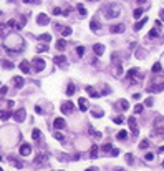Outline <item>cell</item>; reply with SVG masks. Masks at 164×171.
Masks as SVG:
<instances>
[{"label":"cell","instance_id":"obj_29","mask_svg":"<svg viewBox=\"0 0 164 171\" xmlns=\"http://www.w3.org/2000/svg\"><path fill=\"white\" fill-rule=\"evenodd\" d=\"M91 115H93L95 118H101V116H103V111H101L100 108H95V110H93V113H91Z\"/></svg>","mask_w":164,"mask_h":171},{"label":"cell","instance_id":"obj_6","mask_svg":"<svg viewBox=\"0 0 164 171\" xmlns=\"http://www.w3.org/2000/svg\"><path fill=\"white\" fill-rule=\"evenodd\" d=\"M37 23L38 25H48V23H50V18H48V15H45V13H38Z\"/></svg>","mask_w":164,"mask_h":171},{"label":"cell","instance_id":"obj_21","mask_svg":"<svg viewBox=\"0 0 164 171\" xmlns=\"http://www.w3.org/2000/svg\"><path fill=\"white\" fill-rule=\"evenodd\" d=\"M85 90H86V93H88L90 96H93V98H96V96H98V92L95 90V88H91V87H86Z\"/></svg>","mask_w":164,"mask_h":171},{"label":"cell","instance_id":"obj_33","mask_svg":"<svg viewBox=\"0 0 164 171\" xmlns=\"http://www.w3.org/2000/svg\"><path fill=\"white\" fill-rule=\"evenodd\" d=\"M119 105H121L123 110H128V108H129V103H128L126 100H119Z\"/></svg>","mask_w":164,"mask_h":171},{"label":"cell","instance_id":"obj_18","mask_svg":"<svg viewBox=\"0 0 164 171\" xmlns=\"http://www.w3.org/2000/svg\"><path fill=\"white\" fill-rule=\"evenodd\" d=\"M78 106H80L81 111H86V110H88V103H86L85 98H80V100H78Z\"/></svg>","mask_w":164,"mask_h":171},{"label":"cell","instance_id":"obj_38","mask_svg":"<svg viewBox=\"0 0 164 171\" xmlns=\"http://www.w3.org/2000/svg\"><path fill=\"white\" fill-rule=\"evenodd\" d=\"M121 73H123V68H121V65H119V67H116V68H114V75H116V76H119Z\"/></svg>","mask_w":164,"mask_h":171},{"label":"cell","instance_id":"obj_48","mask_svg":"<svg viewBox=\"0 0 164 171\" xmlns=\"http://www.w3.org/2000/svg\"><path fill=\"white\" fill-rule=\"evenodd\" d=\"M25 4H37V2H40V0H23Z\"/></svg>","mask_w":164,"mask_h":171},{"label":"cell","instance_id":"obj_58","mask_svg":"<svg viewBox=\"0 0 164 171\" xmlns=\"http://www.w3.org/2000/svg\"><path fill=\"white\" fill-rule=\"evenodd\" d=\"M114 171H124V170H114Z\"/></svg>","mask_w":164,"mask_h":171},{"label":"cell","instance_id":"obj_40","mask_svg":"<svg viewBox=\"0 0 164 171\" xmlns=\"http://www.w3.org/2000/svg\"><path fill=\"white\" fill-rule=\"evenodd\" d=\"M76 53L80 55V57H83V53H85V48H83V47H76Z\"/></svg>","mask_w":164,"mask_h":171},{"label":"cell","instance_id":"obj_24","mask_svg":"<svg viewBox=\"0 0 164 171\" xmlns=\"http://www.w3.org/2000/svg\"><path fill=\"white\" fill-rule=\"evenodd\" d=\"M90 156H91V158H96V156H98V146L96 145L91 146V150H90Z\"/></svg>","mask_w":164,"mask_h":171},{"label":"cell","instance_id":"obj_2","mask_svg":"<svg viewBox=\"0 0 164 171\" xmlns=\"http://www.w3.org/2000/svg\"><path fill=\"white\" fill-rule=\"evenodd\" d=\"M141 78H143V73H141L138 68H131V70H128V80H129V81H133V83H139Z\"/></svg>","mask_w":164,"mask_h":171},{"label":"cell","instance_id":"obj_36","mask_svg":"<svg viewBox=\"0 0 164 171\" xmlns=\"http://www.w3.org/2000/svg\"><path fill=\"white\" fill-rule=\"evenodd\" d=\"M147 146H149V141H146V140H144V141H141V143H139V148H141V150H146Z\"/></svg>","mask_w":164,"mask_h":171},{"label":"cell","instance_id":"obj_25","mask_svg":"<svg viewBox=\"0 0 164 171\" xmlns=\"http://www.w3.org/2000/svg\"><path fill=\"white\" fill-rule=\"evenodd\" d=\"M38 40H42V42H50V40H51V35H50V33H42L40 37H38Z\"/></svg>","mask_w":164,"mask_h":171},{"label":"cell","instance_id":"obj_7","mask_svg":"<svg viewBox=\"0 0 164 171\" xmlns=\"http://www.w3.org/2000/svg\"><path fill=\"white\" fill-rule=\"evenodd\" d=\"M124 28H126V27H124V23H116V25H111V27H109V32H111V33H123V32H124Z\"/></svg>","mask_w":164,"mask_h":171},{"label":"cell","instance_id":"obj_3","mask_svg":"<svg viewBox=\"0 0 164 171\" xmlns=\"http://www.w3.org/2000/svg\"><path fill=\"white\" fill-rule=\"evenodd\" d=\"M48 159H50L48 153H40L37 158H35V164H37V166H46V164H48Z\"/></svg>","mask_w":164,"mask_h":171},{"label":"cell","instance_id":"obj_11","mask_svg":"<svg viewBox=\"0 0 164 171\" xmlns=\"http://www.w3.org/2000/svg\"><path fill=\"white\" fill-rule=\"evenodd\" d=\"M53 126L56 130H63L65 126H66V121L63 120V118H55V121H53Z\"/></svg>","mask_w":164,"mask_h":171},{"label":"cell","instance_id":"obj_31","mask_svg":"<svg viewBox=\"0 0 164 171\" xmlns=\"http://www.w3.org/2000/svg\"><path fill=\"white\" fill-rule=\"evenodd\" d=\"M61 35H63V37L72 35V28H70V27H65V28H61Z\"/></svg>","mask_w":164,"mask_h":171},{"label":"cell","instance_id":"obj_34","mask_svg":"<svg viewBox=\"0 0 164 171\" xmlns=\"http://www.w3.org/2000/svg\"><path fill=\"white\" fill-rule=\"evenodd\" d=\"M157 35H159V33H157V28H152V30H149V37H151V38H156Z\"/></svg>","mask_w":164,"mask_h":171},{"label":"cell","instance_id":"obj_50","mask_svg":"<svg viewBox=\"0 0 164 171\" xmlns=\"http://www.w3.org/2000/svg\"><path fill=\"white\" fill-rule=\"evenodd\" d=\"M146 105H147V106H152V98H147V100H146Z\"/></svg>","mask_w":164,"mask_h":171},{"label":"cell","instance_id":"obj_32","mask_svg":"<svg viewBox=\"0 0 164 171\" xmlns=\"http://www.w3.org/2000/svg\"><path fill=\"white\" fill-rule=\"evenodd\" d=\"M161 70H163V67H161V63H159V62L152 65V71H154V73H159Z\"/></svg>","mask_w":164,"mask_h":171},{"label":"cell","instance_id":"obj_16","mask_svg":"<svg viewBox=\"0 0 164 171\" xmlns=\"http://www.w3.org/2000/svg\"><path fill=\"white\" fill-rule=\"evenodd\" d=\"M10 116H13V113H10V111H5V110H0V120L7 121Z\"/></svg>","mask_w":164,"mask_h":171},{"label":"cell","instance_id":"obj_52","mask_svg":"<svg viewBox=\"0 0 164 171\" xmlns=\"http://www.w3.org/2000/svg\"><path fill=\"white\" fill-rule=\"evenodd\" d=\"M0 93H2V95H5V93H7V87H2V88H0Z\"/></svg>","mask_w":164,"mask_h":171},{"label":"cell","instance_id":"obj_42","mask_svg":"<svg viewBox=\"0 0 164 171\" xmlns=\"http://www.w3.org/2000/svg\"><path fill=\"white\" fill-rule=\"evenodd\" d=\"M143 111V105H136L134 106V113H141Z\"/></svg>","mask_w":164,"mask_h":171},{"label":"cell","instance_id":"obj_26","mask_svg":"<svg viewBox=\"0 0 164 171\" xmlns=\"http://www.w3.org/2000/svg\"><path fill=\"white\" fill-rule=\"evenodd\" d=\"M75 90H76V88H75V85H73V83H70V85H68V88H66V95H68V96H72L73 93H75Z\"/></svg>","mask_w":164,"mask_h":171},{"label":"cell","instance_id":"obj_23","mask_svg":"<svg viewBox=\"0 0 164 171\" xmlns=\"http://www.w3.org/2000/svg\"><path fill=\"white\" fill-rule=\"evenodd\" d=\"M56 48H58L60 52H63L65 48H66V42H65V40H58V42H56Z\"/></svg>","mask_w":164,"mask_h":171},{"label":"cell","instance_id":"obj_57","mask_svg":"<svg viewBox=\"0 0 164 171\" xmlns=\"http://www.w3.org/2000/svg\"><path fill=\"white\" fill-rule=\"evenodd\" d=\"M159 151H164V146H161V148H159Z\"/></svg>","mask_w":164,"mask_h":171},{"label":"cell","instance_id":"obj_43","mask_svg":"<svg viewBox=\"0 0 164 171\" xmlns=\"http://www.w3.org/2000/svg\"><path fill=\"white\" fill-rule=\"evenodd\" d=\"M35 111H37L38 115H43V108L40 106V105H37V106H35Z\"/></svg>","mask_w":164,"mask_h":171},{"label":"cell","instance_id":"obj_30","mask_svg":"<svg viewBox=\"0 0 164 171\" xmlns=\"http://www.w3.org/2000/svg\"><path fill=\"white\" fill-rule=\"evenodd\" d=\"M9 159H10V163H12V164H15V168H23V164H22L18 159H15V158H9Z\"/></svg>","mask_w":164,"mask_h":171},{"label":"cell","instance_id":"obj_47","mask_svg":"<svg viewBox=\"0 0 164 171\" xmlns=\"http://www.w3.org/2000/svg\"><path fill=\"white\" fill-rule=\"evenodd\" d=\"M118 154H119V150H116V148L111 150V156H118Z\"/></svg>","mask_w":164,"mask_h":171},{"label":"cell","instance_id":"obj_14","mask_svg":"<svg viewBox=\"0 0 164 171\" xmlns=\"http://www.w3.org/2000/svg\"><path fill=\"white\" fill-rule=\"evenodd\" d=\"M20 70L23 71V73H30V63L27 62V60H23V62L20 63Z\"/></svg>","mask_w":164,"mask_h":171},{"label":"cell","instance_id":"obj_54","mask_svg":"<svg viewBox=\"0 0 164 171\" xmlns=\"http://www.w3.org/2000/svg\"><path fill=\"white\" fill-rule=\"evenodd\" d=\"M159 17L163 18V20H164V9H163V10H161V12H159Z\"/></svg>","mask_w":164,"mask_h":171},{"label":"cell","instance_id":"obj_39","mask_svg":"<svg viewBox=\"0 0 164 171\" xmlns=\"http://www.w3.org/2000/svg\"><path fill=\"white\" fill-rule=\"evenodd\" d=\"M141 15H143V9H136V10H134V17L139 18Z\"/></svg>","mask_w":164,"mask_h":171},{"label":"cell","instance_id":"obj_51","mask_svg":"<svg viewBox=\"0 0 164 171\" xmlns=\"http://www.w3.org/2000/svg\"><path fill=\"white\" fill-rule=\"evenodd\" d=\"M126 161H128V163H131V161H133V156H131V154H129V153H128V154H126Z\"/></svg>","mask_w":164,"mask_h":171},{"label":"cell","instance_id":"obj_17","mask_svg":"<svg viewBox=\"0 0 164 171\" xmlns=\"http://www.w3.org/2000/svg\"><path fill=\"white\" fill-rule=\"evenodd\" d=\"M13 85H15V87L17 88H22L23 87V78H22V76H13Z\"/></svg>","mask_w":164,"mask_h":171},{"label":"cell","instance_id":"obj_1","mask_svg":"<svg viewBox=\"0 0 164 171\" xmlns=\"http://www.w3.org/2000/svg\"><path fill=\"white\" fill-rule=\"evenodd\" d=\"M103 13H105V17L109 18V20H113V18H118L119 13H121V10H119L118 5H106V7H103Z\"/></svg>","mask_w":164,"mask_h":171},{"label":"cell","instance_id":"obj_46","mask_svg":"<svg viewBox=\"0 0 164 171\" xmlns=\"http://www.w3.org/2000/svg\"><path fill=\"white\" fill-rule=\"evenodd\" d=\"M60 13H63V10H61V9H58V7L53 9V15H60Z\"/></svg>","mask_w":164,"mask_h":171},{"label":"cell","instance_id":"obj_9","mask_svg":"<svg viewBox=\"0 0 164 171\" xmlns=\"http://www.w3.org/2000/svg\"><path fill=\"white\" fill-rule=\"evenodd\" d=\"M25 116H27V111H25L23 108H22V110H17V111L13 113V118H15L17 121H23V120H25Z\"/></svg>","mask_w":164,"mask_h":171},{"label":"cell","instance_id":"obj_44","mask_svg":"<svg viewBox=\"0 0 164 171\" xmlns=\"http://www.w3.org/2000/svg\"><path fill=\"white\" fill-rule=\"evenodd\" d=\"M37 50H38V52H48V47H46V45H40Z\"/></svg>","mask_w":164,"mask_h":171},{"label":"cell","instance_id":"obj_45","mask_svg":"<svg viewBox=\"0 0 164 171\" xmlns=\"http://www.w3.org/2000/svg\"><path fill=\"white\" fill-rule=\"evenodd\" d=\"M4 68H13V63L12 62H4Z\"/></svg>","mask_w":164,"mask_h":171},{"label":"cell","instance_id":"obj_35","mask_svg":"<svg viewBox=\"0 0 164 171\" xmlns=\"http://www.w3.org/2000/svg\"><path fill=\"white\" fill-rule=\"evenodd\" d=\"M113 121L116 123V125H121L123 121H124V118H123V116H114V118H113Z\"/></svg>","mask_w":164,"mask_h":171},{"label":"cell","instance_id":"obj_8","mask_svg":"<svg viewBox=\"0 0 164 171\" xmlns=\"http://www.w3.org/2000/svg\"><path fill=\"white\" fill-rule=\"evenodd\" d=\"M18 151H20L22 156H28V154L32 153V146H30L28 143H23V145L20 146V150H18Z\"/></svg>","mask_w":164,"mask_h":171},{"label":"cell","instance_id":"obj_13","mask_svg":"<svg viewBox=\"0 0 164 171\" xmlns=\"http://www.w3.org/2000/svg\"><path fill=\"white\" fill-rule=\"evenodd\" d=\"M90 28L93 30V32H100L101 30V23L98 20H91V23H90Z\"/></svg>","mask_w":164,"mask_h":171},{"label":"cell","instance_id":"obj_19","mask_svg":"<svg viewBox=\"0 0 164 171\" xmlns=\"http://www.w3.org/2000/svg\"><path fill=\"white\" fill-rule=\"evenodd\" d=\"M32 136H33L35 141L40 143V140H42V131H40V130H33V131H32Z\"/></svg>","mask_w":164,"mask_h":171},{"label":"cell","instance_id":"obj_12","mask_svg":"<svg viewBox=\"0 0 164 171\" xmlns=\"http://www.w3.org/2000/svg\"><path fill=\"white\" fill-rule=\"evenodd\" d=\"M93 52H95L98 57H101V55L105 53V47L101 45V43H95V45H93Z\"/></svg>","mask_w":164,"mask_h":171},{"label":"cell","instance_id":"obj_5","mask_svg":"<svg viewBox=\"0 0 164 171\" xmlns=\"http://www.w3.org/2000/svg\"><path fill=\"white\" fill-rule=\"evenodd\" d=\"M128 125H129V130H131V133H133V136H138V123H136V118L129 116L128 118Z\"/></svg>","mask_w":164,"mask_h":171},{"label":"cell","instance_id":"obj_60","mask_svg":"<svg viewBox=\"0 0 164 171\" xmlns=\"http://www.w3.org/2000/svg\"><path fill=\"white\" fill-rule=\"evenodd\" d=\"M163 166H164V161H163Z\"/></svg>","mask_w":164,"mask_h":171},{"label":"cell","instance_id":"obj_15","mask_svg":"<svg viewBox=\"0 0 164 171\" xmlns=\"http://www.w3.org/2000/svg\"><path fill=\"white\" fill-rule=\"evenodd\" d=\"M55 63H56V65H60V67H63L65 63H66V58H65L63 55H58V57H55Z\"/></svg>","mask_w":164,"mask_h":171},{"label":"cell","instance_id":"obj_56","mask_svg":"<svg viewBox=\"0 0 164 171\" xmlns=\"http://www.w3.org/2000/svg\"><path fill=\"white\" fill-rule=\"evenodd\" d=\"M147 0H138V4H146Z\"/></svg>","mask_w":164,"mask_h":171},{"label":"cell","instance_id":"obj_10","mask_svg":"<svg viewBox=\"0 0 164 171\" xmlns=\"http://www.w3.org/2000/svg\"><path fill=\"white\" fill-rule=\"evenodd\" d=\"M73 108H75V106H73V103L72 101H65L63 105H61V113H72L73 111Z\"/></svg>","mask_w":164,"mask_h":171},{"label":"cell","instance_id":"obj_27","mask_svg":"<svg viewBox=\"0 0 164 171\" xmlns=\"http://www.w3.org/2000/svg\"><path fill=\"white\" fill-rule=\"evenodd\" d=\"M76 10H78V13H80V15H83V17L86 15V9H85V7H83L81 4H78V5H76Z\"/></svg>","mask_w":164,"mask_h":171},{"label":"cell","instance_id":"obj_55","mask_svg":"<svg viewBox=\"0 0 164 171\" xmlns=\"http://www.w3.org/2000/svg\"><path fill=\"white\" fill-rule=\"evenodd\" d=\"M85 171H98L96 168H88V170H85Z\"/></svg>","mask_w":164,"mask_h":171},{"label":"cell","instance_id":"obj_28","mask_svg":"<svg viewBox=\"0 0 164 171\" xmlns=\"http://www.w3.org/2000/svg\"><path fill=\"white\" fill-rule=\"evenodd\" d=\"M101 150L105 151V153H111V150H113V146L109 145V143H105V145L101 146Z\"/></svg>","mask_w":164,"mask_h":171},{"label":"cell","instance_id":"obj_37","mask_svg":"<svg viewBox=\"0 0 164 171\" xmlns=\"http://www.w3.org/2000/svg\"><path fill=\"white\" fill-rule=\"evenodd\" d=\"M144 159H146V161H152V159H154V154H152V153L144 154Z\"/></svg>","mask_w":164,"mask_h":171},{"label":"cell","instance_id":"obj_49","mask_svg":"<svg viewBox=\"0 0 164 171\" xmlns=\"http://www.w3.org/2000/svg\"><path fill=\"white\" fill-rule=\"evenodd\" d=\"M70 12H72V9L68 7V9H65V10H63V15H70Z\"/></svg>","mask_w":164,"mask_h":171},{"label":"cell","instance_id":"obj_4","mask_svg":"<svg viewBox=\"0 0 164 171\" xmlns=\"http://www.w3.org/2000/svg\"><path fill=\"white\" fill-rule=\"evenodd\" d=\"M33 70L37 71V73H40V71L45 70V60L40 58V57H35L33 58Z\"/></svg>","mask_w":164,"mask_h":171},{"label":"cell","instance_id":"obj_59","mask_svg":"<svg viewBox=\"0 0 164 171\" xmlns=\"http://www.w3.org/2000/svg\"><path fill=\"white\" fill-rule=\"evenodd\" d=\"M0 171H4V170H2V168H0Z\"/></svg>","mask_w":164,"mask_h":171},{"label":"cell","instance_id":"obj_22","mask_svg":"<svg viewBox=\"0 0 164 171\" xmlns=\"http://www.w3.org/2000/svg\"><path fill=\"white\" fill-rule=\"evenodd\" d=\"M116 138H118V140H126V138H128V131H126V130H119L118 135H116Z\"/></svg>","mask_w":164,"mask_h":171},{"label":"cell","instance_id":"obj_20","mask_svg":"<svg viewBox=\"0 0 164 171\" xmlns=\"http://www.w3.org/2000/svg\"><path fill=\"white\" fill-rule=\"evenodd\" d=\"M146 22H147V17L141 18V20H139L138 23H136V25H134V30H141V28H143L144 25H146Z\"/></svg>","mask_w":164,"mask_h":171},{"label":"cell","instance_id":"obj_41","mask_svg":"<svg viewBox=\"0 0 164 171\" xmlns=\"http://www.w3.org/2000/svg\"><path fill=\"white\" fill-rule=\"evenodd\" d=\"M55 138H56L58 141H63V140H65V136H63L61 133H55Z\"/></svg>","mask_w":164,"mask_h":171},{"label":"cell","instance_id":"obj_53","mask_svg":"<svg viewBox=\"0 0 164 171\" xmlns=\"http://www.w3.org/2000/svg\"><path fill=\"white\" fill-rule=\"evenodd\" d=\"M109 93H111V90H109V88H105V90H103V95H109Z\"/></svg>","mask_w":164,"mask_h":171}]
</instances>
